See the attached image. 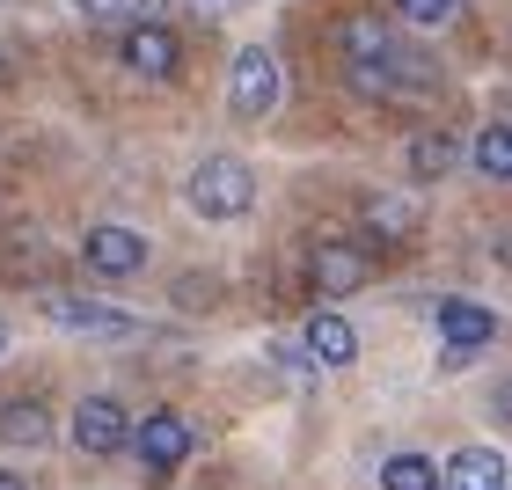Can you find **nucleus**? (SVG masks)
Wrapping results in <instances>:
<instances>
[{
	"label": "nucleus",
	"instance_id": "15",
	"mask_svg": "<svg viewBox=\"0 0 512 490\" xmlns=\"http://www.w3.org/2000/svg\"><path fill=\"white\" fill-rule=\"evenodd\" d=\"M81 22H96V30H132V22H161V0H74Z\"/></svg>",
	"mask_w": 512,
	"mask_h": 490
},
{
	"label": "nucleus",
	"instance_id": "22",
	"mask_svg": "<svg viewBox=\"0 0 512 490\" xmlns=\"http://www.w3.org/2000/svg\"><path fill=\"white\" fill-rule=\"evenodd\" d=\"M498 264H512V235H498Z\"/></svg>",
	"mask_w": 512,
	"mask_h": 490
},
{
	"label": "nucleus",
	"instance_id": "8",
	"mask_svg": "<svg viewBox=\"0 0 512 490\" xmlns=\"http://www.w3.org/2000/svg\"><path fill=\"white\" fill-rule=\"evenodd\" d=\"M498 337V315L483 308V300H461V293H447L439 300V344L461 359V352H483V344Z\"/></svg>",
	"mask_w": 512,
	"mask_h": 490
},
{
	"label": "nucleus",
	"instance_id": "4",
	"mask_svg": "<svg viewBox=\"0 0 512 490\" xmlns=\"http://www.w3.org/2000/svg\"><path fill=\"white\" fill-rule=\"evenodd\" d=\"M81 264H88V278L118 286V278L147 271V242H139L132 227H88V235H81Z\"/></svg>",
	"mask_w": 512,
	"mask_h": 490
},
{
	"label": "nucleus",
	"instance_id": "7",
	"mask_svg": "<svg viewBox=\"0 0 512 490\" xmlns=\"http://www.w3.org/2000/svg\"><path fill=\"white\" fill-rule=\"evenodd\" d=\"M74 447H81L88 461H103V454L132 447V417L110 403V395H88V403L74 410Z\"/></svg>",
	"mask_w": 512,
	"mask_h": 490
},
{
	"label": "nucleus",
	"instance_id": "18",
	"mask_svg": "<svg viewBox=\"0 0 512 490\" xmlns=\"http://www.w3.org/2000/svg\"><path fill=\"white\" fill-rule=\"evenodd\" d=\"M381 490H439V461L432 454H388L381 461Z\"/></svg>",
	"mask_w": 512,
	"mask_h": 490
},
{
	"label": "nucleus",
	"instance_id": "16",
	"mask_svg": "<svg viewBox=\"0 0 512 490\" xmlns=\"http://www.w3.org/2000/svg\"><path fill=\"white\" fill-rule=\"evenodd\" d=\"M337 44H344V66H366V59H388L395 52V37L381 30L374 15H344L337 22Z\"/></svg>",
	"mask_w": 512,
	"mask_h": 490
},
{
	"label": "nucleus",
	"instance_id": "1",
	"mask_svg": "<svg viewBox=\"0 0 512 490\" xmlns=\"http://www.w3.org/2000/svg\"><path fill=\"white\" fill-rule=\"evenodd\" d=\"M183 205H191L198 220H242L256 205V169L242 154H205L191 183H183Z\"/></svg>",
	"mask_w": 512,
	"mask_h": 490
},
{
	"label": "nucleus",
	"instance_id": "11",
	"mask_svg": "<svg viewBox=\"0 0 512 490\" xmlns=\"http://www.w3.org/2000/svg\"><path fill=\"white\" fill-rule=\"evenodd\" d=\"M308 359H315V366H352V359H359V330H352L337 308H315V315H308Z\"/></svg>",
	"mask_w": 512,
	"mask_h": 490
},
{
	"label": "nucleus",
	"instance_id": "5",
	"mask_svg": "<svg viewBox=\"0 0 512 490\" xmlns=\"http://www.w3.org/2000/svg\"><path fill=\"white\" fill-rule=\"evenodd\" d=\"M191 425H183L176 410H154L147 425H132V454H139V469L147 476H169V469H183V461H191Z\"/></svg>",
	"mask_w": 512,
	"mask_h": 490
},
{
	"label": "nucleus",
	"instance_id": "6",
	"mask_svg": "<svg viewBox=\"0 0 512 490\" xmlns=\"http://www.w3.org/2000/svg\"><path fill=\"white\" fill-rule=\"evenodd\" d=\"M37 308H44V322H59V330H74V337H125V330H132L125 308L88 300V293H44Z\"/></svg>",
	"mask_w": 512,
	"mask_h": 490
},
{
	"label": "nucleus",
	"instance_id": "10",
	"mask_svg": "<svg viewBox=\"0 0 512 490\" xmlns=\"http://www.w3.org/2000/svg\"><path fill=\"white\" fill-rule=\"evenodd\" d=\"M308 271H315V286L330 293V300H344V293H359L366 278H374V264H366V249H352V242H322Z\"/></svg>",
	"mask_w": 512,
	"mask_h": 490
},
{
	"label": "nucleus",
	"instance_id": "13",
	"mask_svg": "<svg viewBox=\"0 0 512 490\" xmlns=\"http://www.w3.org/2000/svg\"><path fill=\"white\" fill-rule=\"evenodd\" d=\"M52 439V403H8L0 410V447H44Z\"/></svg>",
	"mask_w": 512,
	"mask_h": 490
},
{
	"label": "nucleus",
	"instance_id": "9",
	"mask_svg": "<svg viewBox=\"0 0 512 490\" xmlns=\"http://www.w3.org/2000/svg\"><path fill=\"white\" fill-rule=\"evenodd\" d=\"M505 483H512V461L498 447H461L439 469V490H505Z\"/></svg>",
	"mask_w": 512,
	"mask_h": 490
},
{
	"label": "nucleus",
	"instance_id": "14",
	"mask_svg": "<svg viewBox=\"0 0 512 490\" xmlns=\"http://www.w3.org/2000/svg\"><path fill=\"white\" fill-rule=\"evenodd\" d=\"M447 169H461V139L454 132H417L410 139V176L417 183H439Z\"/></svg>",
	"mask_w": 512,
	"mask_h": 490
},
{
	"label": "nucleus",
	"instance_id": "20",
	"mask_svg": "<svg viewBox=\"0 0 512 490\" xmlns=\"http://www.w3.org/2000/svg\"><path fill=\"white\" fill-rule=\"evenodd\" d=\"M498 417L512 425V381H498Z\"/></svg>",
	"mask_w": 512,
	"mask_h": 490
},
{
	"label": "nucleus",
	"instance_id": "12",
	"mask_svg": "<svg viewBox=\"0 0 512 490\" xmlns=\"http://www.w3.org/2000/svg\"><path fill=\"white\" fill-rule=\"evenodd\" d=\"M359 227H366V242L395 249V242L417 235V205H410V198H366V205H359Z\"/></svg>",
	"mask_w": 512,
	"mask_h": 490
},
{
	"label": "nucleus",
	"instance_id": "17",
	"mask_svg": "<svg viewBox=\"0 0 512 490\" xmlns=\"http://www.w3.org/2000/svg\"><path fill=\"white\" fill-rule=\"evenodd\" d=\"M469 169H476L483 183H512V125H483V132H476Z\"/></svg>",
	"mask_w": 512,
	"mask_h": 490
},
{
	"label": "nucleus",
	"instance_id": "19",
	"mask_svg": "<svg viewBox=\"0 0 512 490\" xmlns=\"http://www.w3.org/2000/svg\"><path fill=\"white\" fill-rule=\"evenodd\" d=\"M395 15L417 22V30H447V22H454V0H395Z\"/></svg>",
	"mask_w": 512,
	"mask_h": 490
},
{
	"label": "nucleus",
	"instance_id": "21",
	"mask_svg": "<svg viewBox=\"0 0 512 490\" xmlns=\"http://www.w3.org/2000/svg\"><path fill=\"white\" fill-rule=\"evenodd\" d=\"M0 490H30V483H22V476H8V469H0Z\"/></svg>",
	"mask_w": 512,
	"mask_h": 490
},
{
	"label": "nucleus",
	"instance_id": "23",
	"mask_svg": "<svg viewBox=\"0 0 512 490\" xmlns=\"http://www.w3.org/2000/svg\"><path fill=\"white\" fill-rule=\"evenodd\" d=\"M0 352H8V322H0Z\"/></svg>",
	"mask_w": 512,
	"mask_h": 490
},
{
	"label": "nucleus",
	"instance_id": "3",
	"mask_svg": "<svg viewBox=\"0 0 512 490\" xmlns=\"http://www.w3.org/2000/svg\"><path fill=\"white\" fill-rule=\"evenodd\" d=\"M118 59L139 81H176L183 74V44H176L169 22H132V30L118 37Z\"/></svg>",
	"mask_w": 512,
	"mask_h": 490
},
{
	"label": "nucleus",
	"instance_id": "2",
	"mask_svg": "<svg viewBox=\"0 0 512 490\" xmlns=\"http://www.w3.org/2000/svg\"><path fill=\"white\" fill-rule=\"evenodd\" d=\"M278 96H286V74H278V59L264 52V44H242L235 66H227V110L256 125V118H271V110H278Z\"/></svg>",
	"mask_w": 512,
	"mask_h": 490
}]
</instances>
